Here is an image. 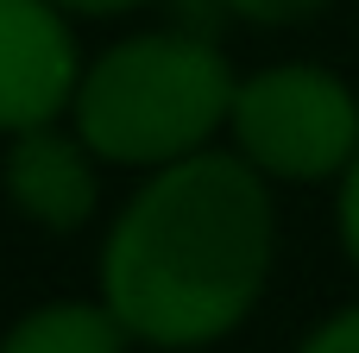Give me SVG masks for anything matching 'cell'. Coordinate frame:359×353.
I'll list each match as a JSON object with an SVG mask.
<instances>
[{"instance_id": "cell-1", "label": "cell", "mask_w": 359, "mask_h": 353, "mask_svg": "<svg viewBox=\"0 0 359 353\" xmlns=\"http://www.w3.org/2000/svg\"><path fill=\"white\" fill-rule=\"evenodd\" d=\"M278 208L240 152H189L114 215L101 246V303L145 347H208L265 297Z\"/></svg>"}, {"instance_id": "cell-2", "label": "cell", "mask_w": 359, "mask_h": 353, "mask_svg": "<svg viewBox=\"0 0 359 353\" xmlns=\"http://www.w3.org/2000/svg\"><path fill=\"white\" fill-rule=\"evenodd\" d=\"M233 69L208 32H139L107 44L76 82V133L101 164L164 171L208 139L233 114Z\"/></svg>"}, {"instance_id": "cell-3", "label": "cell", "mask_w": 359, "mask_h": 353, "mask_svg": "<svg viewBox=\"0 0 359 353\" xmlns=\"http://www.w3.org/2000/svg\"><path fill=\"white\" fill-rule=\"evenodd\" d=\"M233 152L278 183H328L359 152V95L322 63H271L233 88Z\"/></svg>"}, {"instance_id": "cell-4", "label": "cell", "mask_w": 359, "mask_h": 353, "mask_svg": "<svg viewBox=\"0 0 359 353\" xmlns=\"http://www.w3.org/2000/svg\"><path fill=\"white\" fill-rule=\"evenodd\" d=\"M82 82L76 32L57 0H0V133L50 126Z\"/></svg>"}, {"instance_id": "cell-5", "label": "cell", "mask_w": 359, "mask_h": 353, "mask_svg": "<svg viewBox=\"0 0 359 353\" xmlns=\"http://www.w3.org/2000/svg\"><path fill=\"white\" fill-rule=\"evenodd\" d=\"M95 152L82 145V133L76 139H63V133H50V126H32V133H13V145H6V202L25 215V221H38V227H50V234H76L88 215H95V164H88Z\"/></svg>"}, {"instance_id": "cell-6", "label": "cell", "mask_w": 359, "mask_h": 353, "mask_svg": "<svg viewBox=\"0 0 359 353\" xmlns=\"http://www.w3.org/2000/svg\"><path fill=\"white\" fill-rule=\"evenodd\" d=\"M126 347H133V335L107 303H44L0 335V353H126Z\"/></svg>"}, {"instance_id": "cell-7", "label": "cell", "mask_w": 359, "mask_h": 353, "mask_svg": "<svg viewBox=\"0 0 359 353\" xmlns=\"http://www.w3.org/2000/svg\"><path fill=\"white\" fill-rule=\"evenodd\" d=\"M215 6L233 13V19H246V25H309L334 0H215Z\"/></svg>"}, {"instance_id": "cell-8", "label": "cell", "mask_w": 359, "mask_h": 353, "mask_svg": "<svg viewBox=\"0 0 359 353\" xmlns=\"http://www.w3.org/2000/svg\"><path fill=\"white\" fill-rule=\"evenodd\" d=\"M334 227H341V253H347V265L359 272V152H353V164L341 171V196H334Z\"/></svg>"}, {"instance_id": "cell-9", "label": "cell", "mask_w": 359, "mask_h": 353, "mask_svg": "<svg viewBox=\"0 0 359 353\" xmlns=\"http://www.w3.org/2000/svg\"><path fill=\"white\" fill-rule=\"evenodd\" d=\"M297 353H359V303L353 309H334L322 328H309Z\"/></svg>"}, {"instance_id": "cell-10", "label": "cell", "mask_w": 359, "mask_h": 353, "mask_svg": "<svg viewBox=\"0 0 359 353\" xmlns=\"http://www.w3.org/2000/svg\"><path fill=\"white\" fill-rule=\"evenodd\" d=\"M63 13H82V19H107V13H133V6H151V0H57Z\"/></svg>"}]
</instances>
